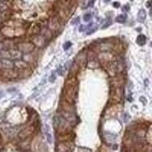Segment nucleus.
Segmentation results:
<instances>
[{
	"instance_id": "17",
	"label": "nucleus",
	"mask_w": 152,
	"mask_h": 152,
	"mask_svg": "<svg viewBox=\"0 0 152 152\" xmlns=\"http://www.w3.org/2000/svg\"><path fill=\"white\" fill-rule=\"evenodd\" d=\"M6 8H7V7H6L3 3H0V11H3V10H5Z\"/></svg>"
},
{
	"instance_id": "19",
	"label": "nucleus",
	"mask_w": 152,
	"mask_h": 152,
	"mask_svg": "<svg viewBox=\"0 0 152 152\" xmlns=\"http://www.w3.org/2000/svg\"><path fill=\"white\" fill-rule=\"evenodd\" d=\"M3 47H4V45H3V44H2L1 42H0V51H1L2 49H3Z\"/></svg>"
},
{
	"instance_id": "7",
	"label": "nucleus",
	"mask_w": 152,
	"mask_h": 152,
	"mask_svg": "<svg viewBox=\"0 0 152 152\" xmlns=\"http://www.w3.org/2000/svg\"><path fill=\"white\" fill-rule=\"evenodd\" d=\"M49 28L51 30L55 31L59 28V22L57 17H53L52 19L49 21Z\"/></svg>"
},
{
	"instance_id": "22",
	"label": "nucleus",
	"mask_w": 152,
	"mask_h": 152,
	"mask_svg": "<svg viewBox=\"0 0 152 152\" xmlns=\"http://www.w3.org/2000/svg\"><path fill=\"white\" fill-rule=\"evenodd\" d=\"M1 1H3V0H1Z\"/></svg>"
},
{
	"instance_id": "14",
	"label": "nucleus",
	"mask_w": 152,
	"mask_h": 152,
	"mask_svg": "<svg viewBox=\"0 0 152 152\" xmlns=\"http://www.w3.org/2000/svg\"><path fill=\"white\" fill-rule=\"evenodd\" d=\"M70 46H71V42H70V41L66 42V43L64 44V49H68Z\"/></svg>"
},
{
	"instance_id": "11",
	"label": "nucleus",
	"mask_w": 152,
	"mask_h": 152,
	"mask_svg": "<svg viewBox=\"0 0 152 152\" xmlns=\"http://www.w3.org/2000/svg\"><path fill=\"white\" fill-rule=\"evenodd\" d=\"M146 17H147V13L145 11V9H140V11L138 13V20L141 23H144L145 20H146Z\"/></svg>"
},
{
	"instance_id": "2",
	"label": "nucleus",
	"mask_w": 152,
	"mask_h": 152,
	"mask_svg": "<svg viewBox=\"0 0 152 152\" xmlns=\"http://www.w3.org/2000/svg\"><path fill=\"white\" fill-rule=\"evenodd\" d=\"M34 131H35V126L34 125L28 126L26 128H24L23 131L20 132L19 138L20 139H25V138H27L28 136H30L32 133H34Z\"/></svg>"
},
{
	"instance_id": "21",
	"label": "nucleus",
	"mask_w": 152,
	"mask_h": 152,
	"mask_svg": "<svg viewBox=\"0 0 152 152\" xmlns=\"http://www.w3.org/2000/svg\"><path fill=\"white\" fill-rule=\"evenodd\" d=\"M93 2H94V0H91V1H90V3H89V6H90V7H91V6L93 5Z\"/></svg>"
},
{
	"instance_id": "9",
	"label": "nucleus",
	"mask_w": 152,
	"mask_h": 152,
	"mask_svg": "<svg viewBox=\"0 0 152 152\" xmlns=\"http://www.w3.org/2000/svg\"><path fill=\"white\" fill-rule=\"evenodd\" d=\"M14 66H16L17 68L21 69V70H23V69H26L28 67V65L27 63H25V62L23 61H17L14 64Z\"/></svg>"
},
{
	"instance_id": "1",
	"label": "nucleus",
	"mask_w": 152,
	"mask_h": 152,
	"mask_svg": "<svg viewBox=\"0 0 152 152\" xmlns=\"http://www.w3.org/2000/svg\"><path fill=\"white\" fill-rule=\"evenodd\" d=\"M77 93V85L75 78H70L66 82V100L70 104H72Z\"/></svg>"
},
{
	"instance_id": "20",
	"label": "nucleus",
	"mask_w": 152,
	"mask_h": 152,
	"mask_svg": "<svg viewBox=\"0 0 152 152\" xmlns=\"http://www.w3.org/2000/svg\"><path fill=\"white\" fill-rule=\"evenodd\" d=\"M150 4H151V1H148V3H147V7L150 8Z\"/></svg>"
},
{
	"instance_id": "5",
	"label": "nucleus",
	"mask_w": 152,
	"mask_h": 152,
	"mask_svg": "<svg viewBox=\"0 0 152 152\" xmlns=\"http://www.w3.org/2000/svg\"><path fill=\"white\" fill-rule=\"evenodd\" d=\"M8 59L11 58V59H14V60H18L22 57V52L20 51L19 49H8Z\"/></svg>"
},
{
	"instance_id": "16",
	"label": "nucleus",
	"mask_w": 152,
	"mask_h": 152,
	"mask_svg": "<svg viewBox=\"0 0 152 152\" xmlns=\"http://www.w3.org/2000/svg\"><path fill=\"white\" fill-rule=\"evenodd\" d=\"M111 23H112V22H111V19H108V20H107V22H106L105 24H104V25L102 26V28H103V29H104V28H107V27H108V26L110 25V24H111Z\"/></svg>"
},
{
	"instance_id": "4",
	"label": "nucleus",
	"mask_w": 152,
	"mask_h": 152,
	"mask_svg": "<svg viewBox=\"0 0 152 152\" xmlns=\"http://www.w3.org/2000/svg\"><path fill=\"white\" fill-rule=\"evenodd\" d=\"M19 48V50L21 52H24V53H29L31 52L32 50L34 49L35 46L32 43H27V42H23V43H21L18 46Z\"/></svg>"
},
{
	"instance_id": "8",
	"label": "nucleus",
	"mask_w": 152,
	"mask_h": 152,
	"mask_svg": "<svg viewBox=\"0 0 152 152\" xmlns=\"http://www.w3.org/2000/svg\"><path fill=\"white\" fill-rule=\"evenodd\" d=\"M3 76L6 77V78H9V79H12V78H16L18 76V73L14 71L13 69H8V70H5L4 73H3Z\"/></svg>"
},
{
	"instance_id": "13",
	"label": "nucleus",
	"mask_w": 152,
	"mask_h": 152,
	"mask_svg": "<svg viewBox=\"0 0 152 152\" xmlns=\"http://www.w3.org/2000/svg\"><path fill=\"white\" fill-rule=\"evenodd\" d=\"M126 19H127V16L126 15H118L116 18V21H117V23H125V21H126Z\"/></svg>"
},
{
	"instance_id": "3",
	"label": "nucleus",
	"mask_w": 152,
	"mask_h": 152,
	"mask_svg": "<svg viewBox=\"0 0 152 152\" xmlns=\"http://www.w3.org/2000/svg\"><path fill=\"white\" fill-rule=\"evenodd\" d=\"M13 68H14V63L11 60L5 59V58H1L0 59V69L8 70V69H13Z\"/></svg>"
},
{
	"instance_id": "6",
	"label": "nucleus",
	"mask_w": 152,
	"mask_h": 152,
	"mask_svg": "<svg viewBox=\"0 0 152 152\" xmlns=\"http://www.w3.org/2000/svg\"><path fill=\"white\" fill-rule=\"evenodd\" d=\"M61 115H62L63 118L70 122L75 121V119H76V117H75L73 112H68V111L62 110L61 111Z\"/></svg>"
},
{
	"instance_id": "18",
	"label": "nucleus",
	"mask_w": 152,
	"mask_h": 152,
	"mask_svg": "<svg viewBox=\"0 0 152 152\" xmlns=\"http://www.w3.org/2000/svg\"><path fill=\"white\" fill-rule=\"evenodd\" d=\"M119 6H120V4H119L118 2H115V3H114V7H115V8H118Z\"/></svg>"
},
{
	"instance_id": "12",
	"label": "nucleus",
	"mask_w": 152,
	"mask_h": 152,
	"mask_svg": "<svg viewBox=\"0 0 152 152\" xmlns=\"http://www.w3.org/2000/svg\"><path fill=\"white\" fill-rule=\"evenodd\" d=\"M136 41L139 45L143 46V45H145L146 42H147V38H146V36H144V35H140V36H138Z\"/></svg>"
},
{
	"instance_id": "15",
	"label": "nucleus",
	"mask_w": 152,
	"mask_h": 152,
	"mask_svg": "<svg viewBox=\"0 0 152 152\" xmlns=\"http://www.w3.org/2000/svg\"><path fill=\"white\" fill-rule=\"evenodd\" d=\"M90 19H91V15L90 14H86V15L84 16L85 22H88V21H90Z\"/></svg>"
},
{
	"instance_id": "10",
	"label": "nucleus",
	"mask_w": 152,
	"mask_h": 152,
	"mask_svg": "<svg viewBox=\"0 0 152 152\" xmlns=\"http://www.w3.org/2000/svg\"><path fill=\"white\" fill-rule=\"evenodd\" d=\"M33 43L35 44L36 46H38V47H41L43 45V43H44V38L42 37H36L34 39H33Z\"/></svg>"
}]
</instances>
